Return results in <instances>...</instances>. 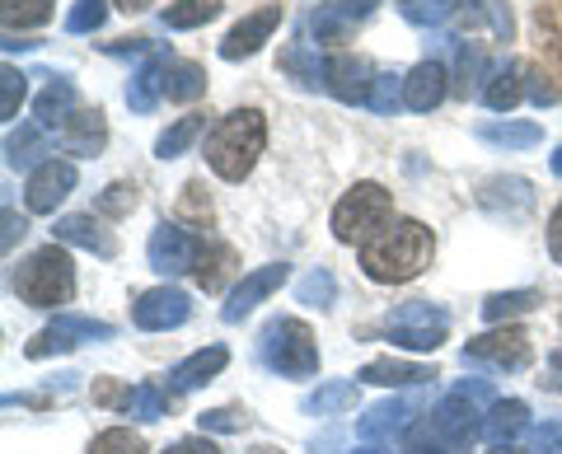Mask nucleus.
Wrapping results in <instances>:
<instances>
[{"instance_id":"nucleus-18","label":"nucleus","mask_w":562,"mask_h":454,"mask_svg":"<svg viewBox=\"0 0 562 454\" xmlns=\"http://www.w3.org/2000/svg\"><path fill=\"white\" fill-rule=\"evenodd\" d=\"M52 235H57V243H80V249H90L99 258H113L117 253V235L103 230L94 216H61Z\"/></svg>"},{"instance_id":"nucleus-28","label":"nucleus","mask_w":562,"mask_h":454,"mask_svg":"<svg viewBox=\"0 0 562 454\" xmlns=\"http://www.w3.org/2000/svg\"><path fill=\"white\" fill-rule=\"evenodd\" d=\"M347 408H357V384L351 379H328L305 398V412H314V417H333Z\"/></svg>"},{"instance_id":"nucleus-48","label":"nucleus","mask_w":562,"mask_h":454,"mask_svg":"<svg viewBox=\"0 0 562 454\" xmlns=\"http://www.w3.org/2000/svg\"><path fill=\"white\" fill-rule=\"evenodd\" d=\"M183 192H188V197H183V216H198V225H206L211 206H202V183H188Z\"/></svg>"},{"instance_id":"nucleus-35","label":"nucleus","mask_w":562,"mask_h":454,"mask_svg":"<svg viewBox=\"0 0 562 454\" xmlns=\"http://www.w3.org/2000/svg\"><path fill=\"white\" fill-rule=\"evenodd\" d=\"M539 305V291H506V295H487L483 300V319L487 324H506L512 314H525Z\"/></svg>"},{"instance_id":"nucleus-10","label":"nucleus","mask_w":562,"mask_h":454,"mask_svg":"<svg viewBox=\"0 0 562 454\" xmlns=\"http://www.w3.org/2000/svg\"><path fill=\"white\" fill-rule=\"evenodd\" d=\"M188 314H192V300L179 286H155L146 295H136V305H132V319H136V328H146V333H169V328H183Z\"/></svg>"},{"instance_id":"nucleus-22","label":"nucleus","mask_w":562,"mask_h":454,"mask_svg":"<svg viewBox=\"0 0 562 454\" xmlns=\"http://www.w3.org/2000/svg\"><path fill=\"white\" fill-rule=\"evenodd\" d=\"M525 427H530V408H525L520 398H497L487 412V422H483V435L492 445H512Z\"/></svg>"},{"instance_id":"nucleus-19","label":"nucleus","mask_w":562,"mask_h":454,"mask_svg":"<svg viewBox=\"0 0 562 454\" xmlns=\"http://www.w3.org/2000/svg\"><path fill=\"white\" fill-rule=\"evenodd\" d=\"M225 361H231V352H225V347H202V352H192L188 361H179L169 371V384L173 389H202L206 379H216L221 371H225Z\"/></svg>"},{"instance_id":"nucleus-3","label":"nucleus","mask_w":562,"mask_h":454,"mask_svg":"<svg viewBox=\"0 0 562 454\" xmlns=\"http://www.w3.org/2000/svg\"><path fill=\"white\" fill-rule=\"evenodd\" d=\"M14 295H20L24 305L33 309H57V305H70V295H76V263H70L66 243L52 239L47 249L29 253L20 268L10 276Z\"/></svg>"},{"instance_id":"nucleus-30","label":"nucleus","mask_w":562,"mask_h":454,"mask_svg":"<svg viewBox=\"0 0 562 454\" xmlns=\"http://www.w3.org/2000/svg\"><path fill=\"white\" fill-rule=\"evenodd\" d=\"M202 132H206V113H188V117L173 122L160 141H155V155H160V160H173V155H183Z\"/></svg>"},{"instance_id":"nucleus-11","label":"nucleus","mask_w":562,"mask_h":454,"mask_svg":"<svg viewBox=\"0 0 562 454\" xmlns=\"http://www.w3.org/2000/svg\"><path fill=\"white\" fill-rule=\"evenodd\" d=\"M76 183H80L76 164L43 160L38 169L29 173V183H24V206H29V212H57V206L70 197V188H76Z\"/></svg>"},{"instance_id":"nucleus-55","label":"nucleus","mask_w":562,"mask_h":454,"mask_svg":"<svg viewBox=\"0 0 562 454\" xmlns=\"http://www.w3.org/2000/svg\"><path fill=\"white\" fill-rule=\"evenodd\" d=\"M553 371L562 375V347H558V352H553Z\"/></svg>"},{"instance_id":"nucleus-41","label":"nucleus","mask_w":562,"mask_h":454,"mask_svg":"<svg viewBox=\"0 0 562 454\" xmlns=\"http://www.w3.org/2000/svg\"><path fill=\"white\" fill-rule=\"evenodd\" d=\"M295 295H301V305H333V295H338V282H333L328 272H319L314 268L310 276H301V282H295Z\"/></svg>"},{"instance_id":"nucleus-33","label":"nucleus","mask_w":562,"mask_h":454,"mask_svg":"<svg viewBox=\"0 0 562 454\" xmlns=\"http://www.w3.org/2000/svg\"><path fill=\"white\" fill-rule=\"evenodd\" d=\"M479 136H483V141H492V146L525 150V146H539L543 141V127H539V122H497V127H483Z\"/></svg>"},{"instance_id":"nucleus-45","label":"nucleus","mask_w":562,"mask_h":454,"mask_svg":"<svg viewBox=\"0 0 562 454\" xmlns=\"http://www.w3.org/2000/svg\"><path fill=\"white\" fill-rule=\"evenodd\" d=\"M132 394L127 384H117V379H94V404L99 408H117V412H127L132 408Z\"/></svg>"},{"instance_id":"nucleus-14","label":"nucleus","mask_w":562,"mask_h":454,"mask_svg":"<svg viewBox=\"0 0 562 454\" xmlns=\"http://www.w3.org/2000/svg\"><path fill=\"white\" fill-rule=\"evenodd\" d=\"M324 80H328V90L338 94L342 103H371L375 71H371V61L351 57V52H338V57L324 66Z\"/></svg>"},{"instance_id":"nucleus-54","label":"nucleus","mask_w":562,"mask_h":454,"mask_svg":"<svg viewBox=\"0 0 562 454\" xmlns=\"http://www.w3.org/2000/svg\"><path fill=\"white\" fill-rule=\"evenodd\" d=\"M549 164H553V173H558V179H562V146H558V155H553V160H549Z\"/></svg>"},{"instance_id":"nucleus-5","label":"nucleus","mask_w":562,"mask_h":454,"mask_svg":"<svg viewBox=\"0 0 562 454\" xmlns=\"http://www.w3.org/2000/svg\"><path fill=\"white\" fill-rule=\"evenodd\" d=\"M394 220H398L394 197L380 183H357L333 206V235H338V243H357V249L366 239H375L380 230H390Z\"/></svg>"},{"instance_id":"nucleus-9","label":"nucleus","mask_w":562,"mask_h":454,"mask_svg":"<svg viewBox=\"0 0 562 454\" xmlns=\"http://www.w3.org/2000/svg\"><path fill=\"white\" fill-rule=\"evenodd\" d=\"M202 235L198 230H183V225H155V235H150V268L155 272H165V276H179V272H192L198 268V253H202Z\"/></svg>"},{"instance_id":"nucleus-27","label":"nucleus","mask_w":562,"mask_h":454,"mask_svg":"<svg viewBox=\"0 0 562 454\" xmlns=\"http://www.w3.org/2000/svg\"><path fill=\"white\" fill-rule=\"evenodd\" d=\"M160 99H165V57H150V61L136 71V80H132L127 103H132L136 113H150Z\"/></svg>"},{"instance_id":"nucleus-34","label":"nucleus","mask_w":562,"mask_h":454,"mask_svg":"<svg viewBox=\"0 0 562 454\" xmlns=\"http://www.w3.org/2000/svg\"><path fill=\"white\" fill-rule=\"evenodd\" d=\"M221 14V0H173L165 10V29H202Z\"/></svg>"},{"instance_id":"nucleus-43","label":"nucleus","mask_w":562,"mask_h":454,"mask_svg":"<svg viewBox=\"0 0 562 454\" xmlns=\"http://www.w3.org/2000/svg\"><path fill=\"white\" fill-rule=\"evenodd\" d=\"M487 76V52L479 43H464L460 47V90L469 94V84H479Z\"/></svg>"},{"instance_id":"nucleus-17","label":"nucleus","mask_w":562,"mask_h":454,"mask_svg":"<svg viewBox=\"0 0 562 454\" xmlns=\"http://www.w3.org/2000/svg\"><path fill=\"white\" fill-rule=\"evenodd\" d=\"M413 412H417V398H394V404H380V408H371V417H361L357 435H361V441H394L398 431H413Z\"/></svg>"},{"instance_id":"nucleus-53","label":"nucleus","mask_w":562,"mask_h":454,"mask_svg":"<svg viewBox=\"0 0 562 454\" xmlns=\"http://www.w3.org/2000/svg\"><path fill=\"white\" fill-rule=\"evenodd\" d=\"M487 454H525V450H516V445H492Z\"/></svg>"},{"instance_id":"nucleus-37","label":"nucleus","mask_w":562,"mask_h":454,"mask_svg":"<svg viewBox=\"0 0 562 454\" xmlns=\"http://www.w3.org/2000/svg\"><path fill=\"white\" fill-rule=\"evenodd\" d=\"M136 202H140V197H136V183H113V188H103V192H99L94 212L122 220V216H132V212H136Z\"/></svg>"},{"instance_id":"nucleus-8","label":"nucleus","mask_w":562,"mask_h":454,"mask_svg":"<svg viewBox=\"0 0 562 454\" xmlns=\"http://www.w3.org/2000/svg\"><path fill=\"white\" fill-rule=\"evenodd\" d=\"M94 338L109 342V338H113V324L80 319V314H61L57 324H47L43 333L24 347V356H29V361H43V356H52V352H76L80 342H94Z\"/></svg>"},{"instance_id":"nucleus-29","label":"nucleus","mask_w":562,"mask_h":454,"mask_svg":"<svg viewBox=\"0 0 562 454\" xmlns=\"http://www.w3.org/2000/svg\"><path fill=\"white\" fill-rule=\"evenodd\" d=\"M310 29H314V38H319L324 47H338V43H347L351 38V14L333 0V5H319L310 14Z\"/></svg>"},{"instance_id":"nucleus-49","label":"nucleus","mask_w":562,"mask_h":454,"mask_svg":"<svg viewBox=\"0 0 562 454\" xmlns=\"http://www.w3.org/2000/svg\"><path fill=\"white\" fill-rule=\"evenodd\" d=\"M549 253H553V263L562 268V206H558L553 220H549Z\"/></svg>"},{"instance_id":"nucleus-46","label":"nucleus","mask_w":562,"mask_h":454,"mask_svg":"<svg viewBox=\"0 0 562 454\" xmlns=\"http://www.w3.org/2000/svg\"><path fill=\"white\" fill-rule=\"evenodd\" d=\"M535 454H562V427L558 422H543L535 431Z\"/></svg>"},{"instance_id":"nucleus-36","label":"nucleus","mask_w":562,"mask_h":454,"mask_svg":"<svg viewBox=\"0 0 562 454\" xmlns=\"http://www.w3.org/2000/svg\"><path fill=\"white\" fill-rule=\"evenodd\" d=\"M169 404H173V398L160 389V384H136L127 412L140 417V422H160V417H169Z\"/></svg>"},{"instance_id":"nucleus-6","label":"nucleus","mask_w":562,"mask_h":454,"mask_svg":"<svg viewBox=\"0 0 562 454\" xmlns=\"http://www.w3.org/2000/svg\"><path fill=\"white\" fill-rule=\"evenodd\" d=\"M384 333H390V342L408 347V352H436L450 333V314L441 305H431V300H413V305L390 309Z\"/></svg>"},{"instance_id":"nucleus-2","label":"nucleus","mask_w":562,"mask_h":454,"mask_svg":"<svg viewBox=\"0 0 562 454\" xmlns=\"http://www.w3.org/2000/svg\"><path fill=\"white\" fill-rule=\"evenodd\" d=\"M262 146H268V122L258 109H235L225 113L206 136V164L225 183H244L258 164Z\"/></svg>"},{"instance_id":"nucleus-20","label":"nucleus","mask_w":562,"mask_h":454,"mask_svg":"<svg viewBox=\"0 0 562 454\" xmlns=\"http://www.w3.org/2000/svg\"><path fill=\"white\" fill-rule=\"evenodd\" d=\"M235 268H239V258H235L231 243H211L206 239L202 253H198V268H192V282H198L206 295H216L235 276Z\"/></svg>"},{"instance_id":"nucleus-24","label":"nucleus","mask_w":562,"mask_h":454,"mask_svg":"<svg viewBox=\"0 0 562 454\" xmlns=\"http://www.w3.org/2000/svg\"><path fill=\"white\" fill-rule=\"evenodd\" d=\"M33 113H38L43 127H61V122L76 113V84L61 80V76H47V90L38 94V103H33Z\"/></svg>"},{"instance_id":"nucleus-12","label":"nucleus","mask_w":562,"mask_h":454,"mask_svg":"<svg viewBox=\"0 0 562 454\" xmlns=\"http://www.w3.org/2000/svg\"><path fill=\"white\" fill-rule=\"evenodd\" d=\"M281 20H286V10L281 5H258L254 14H244V20L225 33V43H221V57L225 61H244V57H254V52L272 38V33L281 29Z\"/></svg>"},{"instance_id":"nucleus-40","label":"nucleus","mask_w":562,"mask_h":454,"mask_svg":"<svg viewBox=\"0 0 562 454\" xmlns=\"http://www.w3.org/2000/svg\"><path fill=\"white\" fill-rule=\"evenodd\" d=\"M109 20V0H76L66 14V33H94Z\"/></svg>"},{"instance_id":"nucleus-21","label":"nucleus","mask_w":562,"mask_h":454,"mask_svg":"<svg viewBox=\"0 0 562 454\" xmlns=\"http://www.w3.org/2000/svg\"><path fill=\"white\" fill-rule=\"evenodd\" d=\"M436 379L431 365H413V361H394L380 356L371 365H361V384H384V389H403V384H427Z\"/></svg>"},{"instance_id":"nucleus-4","label":"nucleus","mask_w":562,"mask_h":454,"mask_svg":"<svg viewBox=\"0 0 562 454\" xmlns=\"http://www.w3.org/2000/svg\"><path fill=\"white\" fill-rule=\"evenodd\" d=\"M258 361L268 365L272 375L310 379L319 371V342H314L310 324H301V319H272L258 333Z\"/></svg>"},{"instance_id":"nucleus-1","label":"nucleus","mask_w":562,"mask_h":454,"mask_svg":"<svg viewBox=\"0 0 562 454\" xmlns=\"http://www.w3.org/2000/svg\"><path fill=\"white\" fill-rule=\"evenodd\" d=\"M436 239L422 220H394L390 230L361 243V272L380 286H403L431 268Z\"/></svg>"},{"instance_id":"nucleus-32","label":"nucleus","mask_w":562,"mask_h":454,"mask_svg":"<svg viewBox=\"0 0 562 454\" xmlns=\"http://www.w3.org/2000/svg\"><path fill=\"white\" fill-rule=\"evenodd\" d=\"M43 146H47V127H43V122H33V127L10 132L5 155H10V164H14V169H24V164L38 169V164H43V160H38V150H43Z\"/></svg>"},{"instance_id":"nucleus-51","label":"nucleus","mask_w":562,"mask_h":454,"mask_svg":"<svg viewBox=\"0 0 562 454\" xmlns=\"http://www.w3.org/2000/svg\"><path fill=\"white\" fill-rule=\"evenodd\" d=\"M338 5L351 14V20H366V14L375 10V0H338Z\"/></svg>"},{"instance_id":"nucleus-50","label":"nucleus","mask_w":562,"mask_h":454,"mask_svg":"<svg viewBox=\"0 0 562 454\" xmlns=\"http://www.w3.org/2000/svg\"><path fill=\"white\" fill-rule=\"evenodd\" d=\"M24 230H29V225L14 212H5V249H14V239H24Z\"/></svg>"},{"instance_id":"nucleus-16","label":"nucleus","mask_w":562,"mask_h":454,"mask_svg":"<svg viewBox=\"0 0 562 454\" xmlns=\"http://www.w3.org/2000/svg\"><path fill=\"white\" fill-rule=\"evenodd\" d=\"M450 90V76H446V66L441 61H417L408 76H403V109H413V113H431L436 103L446 99Z\"/></svg>"},{"instance_id":"nucleus-26","label":"nucleus","mask_w":562,"mask_h":454,"mask_svg":"<svg viewBox=\"0 0 562 454\" xmlns=\"http://www.w3.org/2000/svg\"><path fill=\"white\" fill-rule=\"evenodd\" d=\"M525 99V71L520 66H506V71H492L483 84V103L492 113H512L516 103Z\"/></svg>"},{"instance_id":"nucleus-44","label":"nucleus","mask_w":562,"mask_h":454,"mask_svg":"<svg viewBox=\"0 0 562 454\" xmlns=\"http://www.w3.org/2000/svg\"><path fill=\"white\" fill-rule=\"evenodd\" d=\"M398 103H403V80H398V76H390V71L375 76L371 109H375V113H390V109H398Z\"/></svg>"},{"instance_id":"nucleus-7","label":"nucleus","mask_w":562,"mask_h":454,"mask_svg":"<svg viewBox=\"0 0 562 454\" xmlns=\"http://www.w3.org/2000/svg\"><path fill=\"white\" fill-rule=\"evenodd\" d=\"M530 356H535V347H530V333L525 328H492V333H483V338H473L469 347H464V361H479V365H492V371H525L530 365Z\"/></svg>"},{"instance_id":"nucleus-23","label":"nucleus","mask_w":562,"mask_h":454,"mask_svg":"<svg viewBox=\"0 0 562 454\" xmlns=\"http://www.w3.org/2000/svg\"><path fill=\"white\" fill-rule=\"evenodd\" d=\"M530 202H535V192H530V183H525V179H492L487 188H483V206H487V212H506V216H525V212H530Z\"/></svg>"},{"instance_id":"nucleus-25","label":"nucleus","mask_w":562,"mask_h":454,"mask_svg":"<svg viewBox=\"0 0 562 454\" xmlns=\"http://www.w3.org/2000/svg\"><path fill=\"white\" fill-rule=\"evenodd\" d=\"M206 94V71L198 61H165V99L169 103H192Z\"/></svg>"},{"instance_id":"nucleus-39","label":"nucleus","mask_w":562,"mask_h":454,"mask_svg":"<svg viewBox=\"0 0 562 454\" xmlns=\"http://www.w3.org/2000/svg\"><path fill=\"white\" fill-rule=\"evenodd\" d=\"M90 454H146V441H140L136 431H127V427H113V431L94 435Z\"/></svg>"},{"instance_id":"nucleus-13","label":"nucleus","mask_w":562,"mask_h":454,"mask_svg":"<svg viewBox=\"0 0 562 454\" xmlns=\"http://www.w3.org/2000/svg\"><path fill=\"white\" fill-rule=\"evenodd\" d=\"M286 276H291V268H286V263H272V268H258V272H249V276H244V282L231 291V300H225L221 319H225V324H239L244 314L258 309V305L268 300L272 291L286 286Z\"/></svg>"},{"instance_id":"nucleus-42","label":"nucleus","mask_w":562,"mask_h":454,"mask_svg":"<svg viewBox=\"0 0 562 454\" xmlns=\"http://www.w3.org/2000/svg\"><path fill=\"white\" fill-rule=\"evenodd\" d=\"M198 427H202V435H206V431H211V435H231V431L249 427V412H239V408H216V412H202Z\"/></svg>"},{"instance_id":"nucleus-47","label":"nucleus","mask_w":562,"mask_h":454,"mask_svg":"<svg viewBox=\"0 0 562 454\" xmlns=\"http://www.w3.org/2000/svg\"><path fill=\"white\" fill-rule=\"evenodd\" d=\"M160 454H221V445L206 441V435H188V441H173V445L160 450Z\"/></svg>"},{"instance_id":"nucleus-38","label":"nucleus","mask_w":562,"mask_h":454,"mask_svg":"<svg viewBox=\"0 0 562 454\" xmlns=\"http://www.w3.org/2000/svg\"><path fill=\"white\" fill-rule=\"evenodd\" d=\"M24 94H29V80H24V71H14V66H5V71H0V117H5V122L20 117V103H24Z\"/></svg>"},{"instance_id":"nucleus-52","label":"nucleus","mask_w":562,"mask_h":454,"mask_svg":"<svg viewBox=\"0 0 562 454\" xmlns=\"http://www.w3.org/2000/svg\"><path fill=\"white\" fill-rule=\"evenodd\" d=\"M113 5H117V10H127V14H140V10L150 5V0H113Z\"/></svg>"},{"instance_id":"nucleus-31","label":"nucleus","mask_w":562,"mask_h":454,"mask_svg":"<svg viewBox=\"0 0 562 454\" xmlns=\"http://www.w3.org/2000/svg\"><path fill=\"white\" fill-rule=\"evenodd\" d=\"M52 5H57V0H0V20H5V33L47 24L52 20Z\"/></svg>"},{"instance_id":"nucleus-15","label":"nucleus","mask_w":562,"mask_h":454,"mask_svg":"<svg viewBox=\"0 0 562 454\" xmlns=\"http://www.w3.org/2000/svg\"><path fill=\"white\" fill-rule=\"evenodd\" d=\"M103 141H109V122H103L99 109H76L57 127V146L66 155H80V160H85V155H99Z\"/></svg>"},{"instance_id":"nucleus-56","label":"nucleus","mask_w":562,"mask_h":454,"mask_svg":"<svg viewBox=\"0 0 562 454\" xmlns=\"http://www.w3.org/2000/svg\"><path fill=\"white\" fill-rule=\"evenodd\" d=\"M398 5H417V0H398Z\"/></svg>"}]
</instances>
